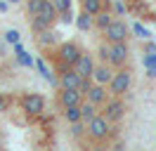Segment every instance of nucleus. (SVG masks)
Here are the masks:
<instances>
[{"label": "nucleus", "instance_id": "0eeeda50", "mask_svg": "<svg viewBox=\"0 0 156 151\" xmlns=\"http://www.w3.org/2000/svg\"><path fill=\"white\" fill-rule=\"evenodd\" d=\"M21 106H24V111L29 113H43L45 111V99L40 97V94H24V99H21Z\"/></svg>", "mask_w": 156, "mask_h": 151}, {"label": "nucleus", "instance_id": "393cba45", "mask_svg": "<svg viewBox=\"0 0 156 151\" xmlns=\"http://www.w3.org/2000/svg\"><path fill=\"white\" fill-rule=\"evenodd\" d=\"M97 57L102 59V61H104V64H107V61H109V45H99V50H97Z\"/></svg>", "mask_w": 156, "mask_h": 151}, {"label": "nucleus", "instance_id": "6e6552de", "mask_svg": "<svg viewBox=\"0 0 156 151\" xmlns=\"http://www.w3.org/2000/svg\"><path fill=\"white\" fill-rule=\"evenodd\" d=\"M92 68H95V61H92V57H90V54H83V52H80V57H78L76 64H73V71H76L80 78H90V76H92Z\"/></svg>", "mask_w": 156, "mask_h": 151}, {"label": "nucleus", "instance_id": "5701e85b", "mask_svg": "<svg viewBox=\"0 0 156 151\" xmlns=\"http://www.w3.org/2000/svg\"><path fill=\"white\" fill-rule=\"evenodd\" d=\"M57 19H62L64 24H71V21H73V12H71V7H69V9H62V12H57Z\"/></svg>", "mask_w": 156, "mask_h": 151}, {"label": "nucleus", "instance_id": "39448f33", "mask_svg": "<svg viewBox=\"0 0 156 151\" xmlns=\"http://www.w3.org/2000/svg\"><path fill=\"white\" fill-rule=\"evenodd\" d=\"M128 59V45L126 40H121V43H111L109 45V61L107 64L111 66H123Z\"/></svg>", "mask_w": 156, "mask_h": 151}, {"label": "nucleus", "instance_id": "20e7f679", "mask_svg": "<svg viewBox=\"0 0 156 151\" xmlns=\"http://www.w3.org/2000/svg\"><path fill=\"white\" fill-rule=\"evenodd\" d=\"M104 33H107L109 43H121V40H126V38H128L130 28L126 26V21H114V19H111V24L104 28Z\"/></svg>", "mask_w": 156, "mask_h": 151}, {"label": "nucleus", "instance_id": "7ed1b4c3", "mask_svg": "<svg viewBox=\"0 0 156 151\" xmlns=\"http://www.w3.org/2000/svg\"><path fill=\"white\" fill-rule=\"evenodd\" d=\"M57 54H59V61H62V68H73L76 59L80 57V47L76 43H62Z\"/></svg>", "mask_w": 156, "mask_h": 151}, {"label": "nucleus", "instance_id": "a878e982", "mask_svg": "<svg viewBox=\"0 0 156 151\" xmlns=\"http://www.w3.org/2000/svg\"><path fill=\"white\" fill-rule=\"evenodd\" d=\"M52 5L57 7V12H62V9H69V7H71V0H52Z\"/></svg>", "mask_w": 156, "mask_h": 151}, {"label": "nucleus", "instance_id": "c85d7f7f", "mask_svg": "<svg viewBox=\"0 0 156 151\" xmlns=\"http://www.w3.org/2000/svg\"><path fill=\"white\" fill-rule=\"evenodd\" d=\"M144 52H156V45H154V43H147V45H144Z\"/></svg>", "mask_w": 156, "mask_h": 151}, {"label": "nucleus", "instance_id": "f03ea898", "mask_svg": "<svg viewBox=\"0 0 156 151\" xmlns=\"http://www.w3.org/2000/svg\"><path fill=\"white\" fill-rule=\"evenodd\" d=\"M109 132H111V123H109L104 116H97V113H95V116L88 121V135L92 139H97V142L107 139Z\"/></svg>", "mask_w": 156, "mask_h": 151}, {"label": "nucleus", "instance_id": "b1692460", "mask_svg": "<svg viewBox=\"0 0 156 151\" xmlns=\"http://www.w3.org/2000/svg\"><path fill=\"white\" fill-rule=\"evenodd\" d=\"M133 31H135V33H137L140 38H151V33H149V31H147V28L142 26V24H135V26H133Z\"/></svg>", "mask_w": 156, "mask_h": 151}, {"label": "nucleus", "instance_id": "4be33fe9", "mask_svg": "<svg viewBox=\"0 0 156 151\" xmlns=\"http://www.w3.org/2000/svg\"><path fill=\"white\" fill-rule=\"evenodd\" d=\"M40 7H43V0H26V9H29V14H38Z\"/></svg>", "mask_w": 156, "mask_h": 151}, {"label": "nucleus", "instance_id": "c756f323", "mask_svg": "<svg viewBox=\"0 0 156 151\" xmlns=\"http://www.w3.org/2000/svg\"><path fill=\"white\" fill-rule=\"evenodd\" d=\"M5 2H19V0H5Z\"/></svg>", "mask_w": 156, "mask_h": 151}, {"label": "nucleus", "instance_id": "1a4fd4ad", "mask_svg": "<svg viewBox=\"0 0 156 151\" xmlns=\"http://www.w3.org/2000/svg\"><path fill=\"white\" fill-rule=\"evenodd\" d=\"M85 97H88V102H92V104H104L107 102V87H104V85L102 83H90V87L88 90H85Z\"/></svg>", "mask_w": 156, "mask_h": 151}, {"label": "nucleus", "instance_id": "9d476101", "mask_svg": "<svg viewBox=\"0 0 156 151\" xmlns=\"http://www.w3.org/2000/svg\"><path fill=\"white\" fill-rule=\"evenodd\" d=\"M80 76L73 71V68H64V73H62V78H59V85L62 87H69V90H78L80 87Z\"/></svg>", "mask_w": 156, "mask_h": 151}, {"label": "nucleus", "instance_id": "aec40b11", "mask_svg": "<svg viewBox=\"0 0 156 151\" xmlns=\"http://www.w3.org/2000/svg\"><path fill=\"white\" fill-rule=\"evenodd\" d=\"M64 118H66L69 123L80 121V109H78V106H64Z\"/></svg>", "mask_w": 156, "mask_h": 151}, {"label": "nucleus", "instance_id": "423d86ee", "mask_svg": "<svg viewBox=\"0 0 156 151\" xmlns=\"http://www.w3.org/2000/svg\"><path fill=\"white\" fill-rule=\"evenodd\" d=\"M107 106H104V118H107L109 123H116V121H121L123 118V113H126V104L121 102V99H107Z\"/></svg>", "mask_w": 156, "mask_h": 151}, {"label": "nucleus", "instance_id": "4468645a", "mask_svg": "<svg viewBox=\"0 0 156 151\" xmlns=\"http://www.w3.org/2000/svg\"><path fill=\"white\" fill-rule=\"evenodd\" d=\"M92 24H95L99 31H104V28L111 24V12H109V7L107 9H99L97 14H95V19H92Z\"/></svg>", "mask_w": 156, "mask_h": 151}, {"label": "nucleus", "instance_id": "2eb2a0df", "mask_svg": "<svg viewBox=\"0 0 156 151\" xmlns=\"http://www.w3.org/2000/svg\"><path fill=\"white\" fill-rule=\"evenodd\" d=\"M38 36H40V38H38V43H40L43 47H52V45H55V43L59 40V33H55V31H50V28H45V31H40Z\"/></svg>", "mask_w": 156, "mask_h": 151}, {"label": "nucleus", "instance_id": "9b49d317", "mask_svg": "<svg viewBox=\"0 0 156 151\" xmlns=\"http://www.w3.org/2000/svg\"><path fill=\"white\" fill-rule=\"evenodd\" d=\"M80 97H83V94L78 92V90L62 87V92H59V102H62V106H78V104H80Z\"/></svg>", "mask_w": 156, "mask_h": 151}, {"label": "nucleus", "instance_id": "cd10ccee", "mask_svg": "<svg viewBox=\"0 0 156 151\" xmlns=\"http://www.w3.org/2000/svg\"><path fill=\"white\" fill-rule=\"evenodd\" d=\"M7 40H10V43H17V40H19V33H17V31H7Z\"/></svg>", "mask_w": 156, "mask_h": 151}, {"label": "nucleus", "instance_id": "a211bd4d", "mask_svg": "<svg viewBox=\"0 0 156 151\" xmlns=\"http://www.w3.org/2000/svg\"><path fill=\"white\" fill-rule=\"evenodd\" d=\"M76 26L80 28V31H90L92 28V14H88V12H80L76 19Z\"/></svg>", "mask_w": 156, "mask_h": 151}, {"label": "nucleus", "instance_id": "f257e3e1", "mask_svg": "<svg viewBox=\"0 0 156 151\" xmlns=\"http://www.w3.org/2000/svg\"><path fill=\"white\" fill-rule=\"evenodd\" d=\"M130 83H133V73L128 71V68H121L116 73L111 76V80H109V92L114 94V97H121V94H126L130 90Z\"/></svg>", "mask_w": 156, "mask_h": 151}, {"label": "nucleus", "instance_id": "ddd939ff", "mask_svg": "<svg viewBox=\"0 0 156 151\" xmlns=\"http://www.w3.org/2000/svg\"><path fill=\"white\" fill-rule=\"evenodd\" d=\"M111 76H114V71H111L107 64H102V66H95V68H92V76H90V78H95L97 83L107 85L109 80H111Z\"/></svg>", "mask_w": 156, "mask_h": 151}, {"label": "nucleus", "instance_id": "bb28decb", "mask_svg": "<svg viewBox=\"0 0 156 151\" xmlns=\"http://www.w3.org/2000/svg\"><path fill=\"white\" fill-rule=\"evenodd\" d=\"M7 106H10V97L0 94V113H2V111H7Z\"/></svg>", "mask_w": 156, "mask_h": 151}, {"label": "nucleus", "instance_id": "f8f14e48", "mask_svg": "<svg viewBox=\"0 0 156 151\" xmlns=\"http://www.w3.org/2000/svg\"><path fill=\"white\" fill-rule=\"evenodd\" d=\"M38 14H40L43 19H45V21H48L50 26H52V24L57 21V7L52 5V0H43V7H40V12H38Z\"/></svg>", "mask_w": 156, "mask_h": 151}, {"label": "nucleus", "instance_id": "412c9836", "mask_svg": "<svg viewBox=\"0 0 156 151\" xmlns=\"http://www.w3.org/2000/svg\"><path fill=\"white\" fill-rule=\"evenodd\" d=\"M71 128H69V132H71V137H83V132H85V125H83V121H73V123H69Z\"/></svg>", "mask_w": 156, "mask_h": 151}, {"label": "nucleus", "instance_id": "dca6fc26", "mask_svg": "<svg viewBox=\"0 0 156 151\" xmlns=\"http://www.w3.org/2000/svg\"><path fill=\"white\" fill-rule=\"evenodd\" d=\"M78 109H80V121L88 123L90 118L97 113V104H92V102H85V104H83V102H80V104H78Z\"/></svg>", "mask_w": 156, "mask_h": 151}, {"label": "nucleus", "instance_id": "6ab92c4d", "mask_svg": "<svg viewBox=\"0 0 156 151\" xmlns=\"http://www.w3.org/2000/svg\"><path fill=\"white\" fill-rule=\"evenodd\" d=\"M31 28H33L36 33H40V31L50 28V24H48V21H45L43 17H40V14H33V19H31Z\"/></svg>", "mask_w": 156, "mask_h": 151}, {"label": "nucleus", "instance_id": "f3484780", "mask_svg": "<svg viewBox=\"0 0 156 151\" xmlns=\"http://www.w3.org/2000/svg\"><path fill=\"white\" fill-rule=\"evenodd\" d=\"M80 5H83V12H88V14L95 17L102 9V0H80Z\"/></svg>", "mask_w": 156, "mask_h": 151}]
</instances>
